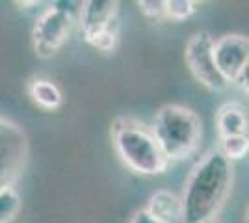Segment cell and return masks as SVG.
<instances>
[{"mask_svg": "<svg viewBox=\"0 0 249 223\" xmlns=\"http://www.w3.org/2000/svg\"><path fill=\"white\" fill-rule=\"evenodd\" d=\"M232 162L218 149L208 151L192 168L180 197V223L214 222L232 190Z\"/></svg>", "mask_w": 249, "mask_h": 223, "instance_id": "6da1fadb", "label": "cell"}, {"mask_svg": "<svg viewBox=\"0 0 249 223\" xmlns=\"http://www.w3.org/2000/svg\"><path fill=\"white\" fill-rule=\"evenodd\" d=\"M112 143L121 162L138 175H162L169 166L151 132V127L134 117L114 119Z\"/></svg>", "mask_w": 249, "mask_h": 223, "instance_id": "7a4b0ae2", "label": "cell"}, {"mask_svg": "<svg viewBox=\"0 0 249 223\" xmlns=\"http://www.w3.org/2000/svg\"><path fill=\"white\" fill-rule=\"evenodd\" d=\"M151 132L167 162H178L194 156L203 138V123L199 116L180 104L158 108Z\"/></svg>", "mask_w": 249, "mask_h": 223, "instance_id": "3957f363", "label": "cell"}, {"mask_svg": "<svg viewBox=\"0 0 249 223\" xmlns=\"http://www.w3.org/2000/svg\"><path fill=\"white\" fill-rule=\"evenodd\" d=\"M84 41L101 52H114L119 41V2L88 0L76 15Z\"/></svg>", "mask_w": 249, "mask_h": 223, "instance_id": "277c9868", "label": "cell"}, {"mask_svg": "<svg viewBox=\"0 0 249 223\" xmlns=\"http://www.w3.org/2000/svg\"><path fill=\"white\" fill-rule=\"evenodd\" d=\"M78 10H80L78 2H54L51 4V8H47L37 17L32 30L34 49L37 56L51 58L69 41L76 24Z\"/></svg>", "mask_w": 249, "mask_h": 223, "instance_id": "5b68a950", "label": "cell"}, {"mask_svg": "<svg viewBox=\"0 0 249 223\" xmlns=\"http://www.w3.org/2000/svg\"><path fill=\"white\" fill-rule=\"evenodd\" d=\"M212 45H214V37L210 34L196 32L186 43L184 60L190 73L194 74V78L199 84H203L212 91H227L231 86L216 67Z\"/></svg>", "mask_w": 249, "mask_h": 223, "instance_id": "8992f818", "label": "cell"}, {"mask_svg": "<svg viewBox=\"0 0 249 223\" xmlns=\"http://www.w3.org/2000/svg\"><path fill=\"white\" fill-rule=\"evenodd\" d=\"M212 54L221 76L231 84L249 71V39L242 34H225L214 39Z\"/></svg>", "mask_w": 249, "mask_h": 223, "instance_id": "52a82bcc", "label": "cell"}, {"mask_svg": "<svg viewBox=\"0 0 249 223\" xmlns=\"http://www.w3.org/2000/svg\"><path fill=\"white\" fill-rule=\"evenodd\" d=\"M26 158V138L17 125L0 119V186L11 184Z\"/></svg>", "mask_w": 249, "mask_h": 223, "instance_id": "ba28073f", "label": "cell"}, {"mask_svg": "<svg viewBox=\"0 0 249 223\" xmlns=\"http://www.w3.org/2000/svg\"><path fill=\"white\" fill-rule=\"evenodd\" d=\"M248 110L240 103H225L216 114L219 139L229 136H248Z\"/></svg>", "mask_w": 249, "mask_h": 223, "instance_id": "9c48e42d", "label": "cell"}, {"mask_svg": "<svg viewBox=\"0 0 249 223\" xmlns=\"http://www.w3.org/2000/svg\"><path fill=\"white\" fill-rule=\"evenodd\" d=\"M145 210L160 223H180V197L169 190H158L149 197Z\"/></svg>", "mask_w": 249, "mask_h": 223, "instance_id": "30bf717a", "label": "cell"}, {"mask_svg": "<svg viewBox=\"0 0 249 223\" xmlns=\"http://www.w3.org/2000/svg\"><path fill=\"white\" fill-rule=\"evenodd\" d=\"M28 93L37 106L49 112L58 110L63 103L62 89L51 78H34L28 86Z\"/></svg>", "mask_w": 249, "mask_h": 223, "instance_id": "8fae6325", "label": "cell"}, {"mask_svg": "<svg viewBox=\"0 0 249 223\" xmlns=\"http://www.w3.org/2000/svg\"><path fill=\"white\" fill-rule=\"evenodd\" d=\"M22 208V199L13 184L0 186V223H11Z\"/></svg>", "mask_w": 249, "mask_h": 223, "instance_id": "7c38bea8", "label": "cell"}, {"mask_svg": "<svg viewBox=\"0 0 249 223\" xmlns=\"http://www.w3.org/2000/svg\"><path fill=\"white\" fill-rule=\"evenodd\" d=\"M219 153L229 160V162H234V160H242L248 156L249 153V138L248 136H229V138L219 139Z\"/></svg>", "mask_w": 249, "mask_h": 223, "instance_id": "4fadbf2b", "label": "cell"}, {"mask_svg": "<svg viewBox=\"0 0 249 223\" xmlns=\"http://www.w3.org/2000/svg\"><path fill=\"white\" fill-rule=\"evenodd\" d=\"M197 11V2L194 0H166V19L186 21Z\"/></svg>", "mask_w": 249, "mask_h": 223, "instance_id": "5bb4252c", "label": "cell"}, {"mask_svg": "<svg viewBox=\"0 0 249 223\" xmlns=\"http://www.w3.org/2000/svg\"><path fill=\"white\" fill-rule=\"evenodd\" d=\"M138 8L149 19H166V0H140Z\"/></svg>", "mask_w": 249, "mask_h": 223, "instance_id": "9a60e30c", "label": "cell"}, {"mask_svg": "<svg viewBox=\"0 0 249 223\" xmlns=\"http://www.w3.org/2000/svg\"><path fill=\"white\" fill-rule=\"evenodd\" d=\"M128 223H160V222L155 220L151 214L147 212L145 208H140V210H136V212L130 216Z\"/></svg>", "mask_w": 249, "mask_h": 223, "instance_id": "2e32d148", "label": "cell"}, {"mask_svg": "<svg viewBox=\"0 0 249 223\" xmlns=\"http://www.w3.org/2000/svg\"><path fill=\"white\" fill-rule=\"evenodd\" d=\"M207 223H218V222H216V220H214V222H207Z\"/></svg>", "mask_w": 249, "mask_h": 223, "instance_id": "e0dca14e", "label": "cell"}]
</instances>
